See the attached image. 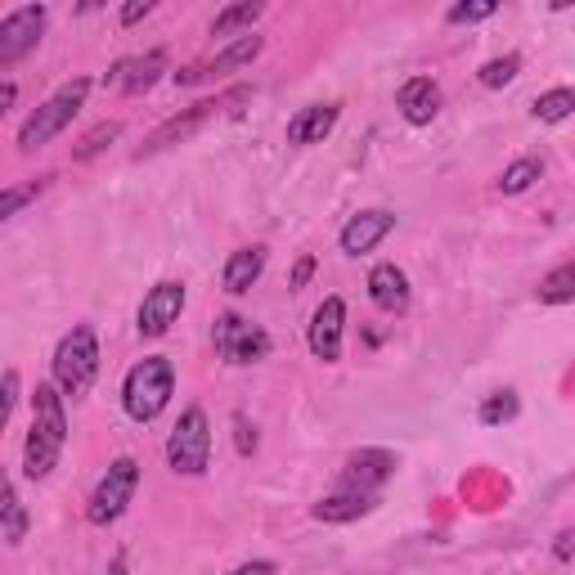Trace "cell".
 <instances>
[{
  "label": "cell",
  "instance_id": "1",
  "mask_svg": "<svg viewBox=\"0 0 575 575\" xmlns=\"http://www.w3.org/2000/svg\"><path fill=\"white\" fill-rule=\"evenodd\" d=\"M68 445V414L54 383H37L32 391V427L23 440V477L46 482L59 468V454Z\"/></svg>",
  "mask_w": 575,
  "mask_h": 575
},
{
  "label": "cell",
  "instance_id": "2",
  "mask_svg": "<svg viewBox=\"0 0 575 575\" xmlns=\"http://www.w3.org/2000/svg\"><path fill=\"white\" fill-rule=\"evenodd\" d=\"M176 396V365L167 356H145L140 365H131L127 383H122V409L136 423H153Z\"/></svg>",
  "mask_w": 575,
  "mask_h": 575
},
{
  "label": "cell",
  "instance_id": "3",
  "mask_svg": "<svg viewBox=\"0 0 575 575\" xmlns=\"http://www.w3.org/2000/svg\"><path fill=\"white\" fill-rule=\"evenodd\" d=\"M252 99V90L248 86H235V90H220V95H211V99H198L194 108H185V112H176V118H167L140 149H136V158L145 162V158H153V153H162V149H176V145H185V140H194L211 118H220L225 108H235V103H248Z\"/></svg>",
  "mask_w": 575,
  "mask_h": 575
},
{
  "label": "cell",
  "instance_id": "4",
  "mask_svg": "<svg viewBox=\"0 0 575 575\" xmlns=\"http://www.w3.org/2000/svg\"><path fill=\"white\" fill-rule=\"evenodd\" d=\"M86 95H90V81L86 77H72V81H63L32 118L19 127V149L23 153H32V149H41V145H50L59 131H68L72 127V118L86 108Z\"/></svg>",
  "mask_w": 575,
  "mask_h": 575
},
{
  "label": "cell",
  "instance_id": "5",
  "mask_svg": "<svg viewBox=\"0 0 575 575\" xmlns=\"http://www.w3.org/2000/svg\"><path fill=\"white\" fill-rule=\"evenodd\" d=\"M54 387L63 396H86L99 378V337L90 324H77L72 333L59 337V347H54Z\"/></svg>",
  "mask_w": 575,
  "mask_h": 575
},
{
  "label": "cell",
  "instance_id": "6",
  "mask_svg": "<svg viewBox=\"0 0 575 575\" xmlns=\"http://www.w3.org/2000/svg\"><path fill=\"white\" fill-rule=\"evenodd\" d=\"M167 464L180 477H202L211 464V423L202 405H189L167 436Z\"/></svg>",
  "mask_w": 575,
  "mask_h": 575
},
{
  "label": "cell",
  "instance_id": "7",
  "mask_svg": "<svg viewBox=\"0 0 575 575\" xmlns=\"http://www.w3.org/2000/svg\"><path fill=\"white\" fill-rule=\"evenodd\" d=\"M140 490V464L136 458H112L108 473L99 477V486L90 490V504H86V522L90 526H112L136 499Z\"/></svg>",
  "mask_w": 575,
  "mask_h": 575
},
{
  "label": "cell",
  "instance_id": "8",
  "mask_svg": "<svg viewBox=\"0 0 575 575\" xmlns=\"http://www.w3.org/2000/svg\"><path fill=\"white\" fill-rule=\"evenodd\" d=\"M270 333L261 328V324H252V319H244V315H220L216 319V356L225 360V365H261L266 356H270Z\"/></svg>",
  "mask_w": 575,
  "mask_h": 575
},
{
  "label": "cell",
  "instance_id": "9",
  "mask_svg": "<svg viewBox=\"0 0 575 575\" xmlns=\"http://www.w3.org/2000/svg\"><path fill=\"white\" fill-rule=\"evenodd\" d=\"M41 32H46V6H23L0 19V68H14L23 54H32L41 46Z\"/></svg>",
  "mask_w": 575,
  "mask_h": 575
},
{
  "label": "cell",
  "instance_id": "10",
  "mask_svg": "<svg viewBox=\"0 0 575 575\" xmlns=\"http://www.w3.org/2000/svg\"><path fill=\"white\" fill-rule=\"evenodd\" d=\"M396 454L391 449H356L347 458V468H341L337 486L341 490H365V495H383V486L396 477Z\"/></svg>",
  "mask_w": 575,
  "mask_h": 575
},
{
  "label": "cell",
  "instance_id": "11",
  "mask_svg": "<svg viewBox=\"0 0 575 575\" xmlns=\"http://www.w3.org/2000/svg\"><path fill=\"white\" fill-rule=\"evenodd\" d=\"M180 310H185V284H176V279L153 284V288L145 293L140 310H136L140 337H162V333H171V324L180 319Z\"/></svg>",
  "mask_w": 575,
  "mask_h": 575
},
{
  "label": "cell",
  "instance_id": "12",
  "mask_svg": "<svg viewBox=\"0 0 575 575\" xmlns=\"http://www.w3.org/2000/svg\"><path fill=\"white\" fill-rule=\"evenodd\" d=\"M341 333H347V301H341V297H324L315 306L310 333H306L315 360H324V365H337L341 360Z\"/></svg>",
  "mask_w": 575,
  "mask_h": 575
},
{
  "label": "cell",
  "instance_id": "13",
  "mask_svg": "<svg viewBox=\"0 0 575 575\" xmlns=\"http://www.w3.org/2000/svg\"><path fill=\"white\" fill-rule=\"evenodd\" d=\"M261 50H266V41L248 32V37H239V41H229L220 54H211V59H202V63L180 68V72H176V81H180V86H198V81L225 77V72H235V68H248V63H252Z\"/></svg>",
  "mask_w": 575,
  "mask_h": 575
},
{
  "label": "cell",
  "instance_id": "14",
  "mask_svg": "<svg viewBox=\"0 0 575 575\" xmlns=\"http://www.w3.org/2000/svg\"><path fill=\"white\" fill-rule=\"evenodd\" d=\"M167 72V50H145V54H131V59H118L112 72L103 77V86L122 90V95H145L162 81Z\"/></svg>",
  "mask_w": 575,
  "mask_h": 575
},
{
  "label": "cell",
  "instance_id": "15",
  "mask_svg": "<svg viewBox=\"0 0 575 575\" xmlns=\"http://www.w3.org/2000/svg\"><path fill=\"white\" fill-rule=\"evenodd\" d=\"M391 229H396V211L374 207V211H360V216H351L347 225H341L337 244H341V252H347V257H365V252H374L391 235Z\"/></svg>",
  "mask_w": 575,
  "mask_h": 575
},
{
  "label": "cell",
  "instance_id": "16",
  "mask_svg": "<svg viewBox=\"0 0 575 575\" xmlns=\"http://www.w3.org/2000/svg\"><path fill=\"white\" fill-rule=\"evenodd\" d=\"M337 118H341V103H306L297 118L288 122V145H297V149L324 145V140L333 136Z\"/></svg>",
  "mask_w": 575,
  "mask_h": 575
},
{
  "label": "cell",
  "instance_id": "17",
  "mask_svg": "<svg viewBox=\"0 0 575 575\" xmlns=\"http://www.w3.org/2000/svg\"><path fill=\"white\" fill-rule=\"evenodd\" d=\"M378 508V495H365V490H333V495H324L315 508H310V517L315 522H328V526H347V522H360V517H369Z\"/></svg>",
  "mask_w": 575,
  "mask_h": 575
},
{
  "label": "cell",
  "instance_id": "18",
  "mask_svg": "<svg viewBox=\"0 0 575 575\" xmlns=\"http://www.w3.org/2000/svg\"><path fill=\"white\" fill-rule=\"evenodd\" d=\"M396 108H400V118L409 127H427L436 112H440V86L432 77H409L396 95Z\"/></svg>",
  "mask_w": 575,
  "mask_h": 575
},
{
  "label": "cell",
  "instance_id": "19",
  "mask_svg": "<svg viewBox=\"0 0 575 575\" xmlns=\"http://www.w3.org/2000/svg\"><path fill=\"white\" fill-rule=\"evenodd\" d=\"M369 301L378 310H387V315H405L409 310V275L400 266H391V261L374 266L369 270Z\"/></svg>",
  "mask_w": 575,
  "mask_h": 575
},
{
  "label": "cell",
  "instance_id": "20",
  "mask_svg": "<svg viewBox=\"0 0 575 575\" xmlns=\"http://www.w3.org/2000/svg\"><path fill=\"white\" fill-rule=\"evenodd\" d=\"M261 270H266V248H239V252H229V261L220 270V288L244 297L261 279Z\"/></svg>",
  "mask_w": 575,
  "mask_h": 575
},
{
  "label": "cell",
  "instance_id": "21",
  "mask_svg": "<svg viewBox=\"0 0 575 575\" xmlns=\"http://www.w3.org/2000/svg\"><path fill=\"white\" fill-rule=\"evenodd\" d=\"M0 522H6V544H23L28 539V508H23L14 482H6V490H0Z\"/></svg>",
  "mask_w": 575,
  "mask_h": 575
},
{
  "label": "cell",
  "instance_id": "22",
  "mask_svg": "<svg viewBox=\"0 0 575 575\" xmlns=\"http://www.w3.org/2000/svg\"><path fill=\"white\" fill-rule=\"evenodd\" d=\"M539 301L544 306H566V301H575V261H566V266H557V270H548L544 279H539Z\"/></svg>",
  "mask_w": 575,
  "mask_h": 575
},
{
  "label": "cell",
  "instance_id": "23",
  "mask_svg": "<svg viewBox=\"0 0 575 575\" xmlns=\"http://www.w3.org/2000/svg\"><path fill=\"white\" fill-rule=\"evenodd\" d=\"M531 112H535L539 122H548V127H553V122H566L571 112H575V90H571V86L544 90V95H535V108H531Z\"/></svg>",
  "mask_w": 575,
  "mask_h": 575
},
{
  "label": "cell",
  "instance_id": "24",
  "mask_svg": "<svg viewBox=\"0 0 575 575\" xmlns=\"http://www.w3.org/2000/svg\"><path fill=\"white\" fill-rule=\"evenodd\" d=\"M266 14V6H252V0H244V6H229V10H220L216 14V23H211V37H229V32H252V23Z\"/></svg>",
  "mask_w": 575,
  "mask_h": 575
},
{
  "label": "cell",
  "instance_id": "25",
  "mask_svg": "<svg viewBox=\"0 0 575 575\" xmlns=\"http://www.w3.org/2000/svg\"><path fill=\"white\" fill-rule=\"evenodd\" d=\"M539 176H544V162H539V158H517L513 167H504V176H499V194H526Z\"/></svg>",
  "mask_w": 575,
  "mask_h": 575
},
{
  "label": "cell",
  "instance_id": "26",
  "mask_svg": "<svg viewBox=\"0 0 575 575\" xmlns=\"http://www.w3.org/2000/svg\"><path fill=\"white\" fill-rule=\"evenodd\" d=\"M517 414H522V400H517V391H495V396H486V400H482V409H477V418H482L486 427L513 423Z\"/></svg>",
  "mask_w": 575,
  "mask_h": 575
},
{
  "label": "cell",
  "instance_id": "27",
  "mask_svg": "<svg viewBox=\"0 0 575 575\" xmlns=\"http://www.w3.org/2000/svg\"><path fill=\"white\" fill-rule=\"evenodd\" d=\"M118 136H122V127H118V122H99V127H90V131L81 136V145L72 149V158H77V162H90V158H99V153H103L112 140H118Z\"/></svg>",
  "mask_w": 575,
  "mask_h": 575
},
{
  "label": "cell",
  "instance_id": "28",
  "mask_svg": "<svg viewBox=\"0 0 575 575\" xmlns=\"http://www.w3.org/2000/svg\"><path fill=\"white\" fill-rule=\"evenodd\" d=\"M517 72H522V54H504V59H490V63H482L477 81H482L486 90H499V86L517 81Z\"/></svg>",
  "mask_w": 575,
  "mask_h": 575
},
{
  "label": "cell",
  "instance_id": "29",
  "mask_svg": "<svg viewBox=\"0 0 575 575\" xmlns=\"http://www.w3.org/2000/svg\"><path fill=\"white\" fill-rule=\"evenodd\" d=\"M495 14H499V0H473V6H449L445 23H482V19H495Z\"/></svg>",
  "mask_w": 575,
  "mask_h": 575
},
{
  "label": "cell",
  "instance_id": "30",
  "mask_svg": "<svg viewBox=\"0 0 575 575\" xmlns=\"http://www.w3.org/2000/svg\"><path fill=\"white\" fill-rule=\"evenodd\" d=\"M46 189V180H32V185H23V189H6V194H0V220H10L28 198H37Z\"/></svg>",
  "mask_w": 575,
  "mask_h": 575
},
{
  "label": "cell",
  "instance_id": "31",
  "mask_svg": "<svg viewBox=\"0 0 575 575\" xmlns=\"http://www.w3.org/2000/svg\"><path fill=\"white\" fill-rule=\"evenodd\" d=\"M149 14H153V0H131V6L122 10V28H131V23H140Z\"/></svg>",
  "mask_w": 575,
  "mask_h": 575
},
{
  "label": "cell",
  "instance_id": "32",
  "mask_svg": "<svg viewBox=\"0 0 575 575\" xmlns=\"http://www.w3.org/2000/svg\"><path fill=\"white\" fill-rule=\"evenodd\" d=\"M310 275H315V257H297V266H293V279H288V288H306V284H310Z\"/></svg>",
  "mask_w": 575,
  "mask_h": 575
},
{
  "label": "cell",
  "instance_id": "33",
  "mask_svg": "<svg viewBox=\"0 0 575 575\" xmlns=\"http://www.w3.org/2000/svg\"><path fill=\"white\" fill-rule=\"evenodd\" d=\"M229 575H279V566H275V562H266V557H257V562H244V566H235Z\"/></svg>",
  "mask_w": 575,
  "mask_h": 575
},
{
  "label": "cell",
  "instance_id": "34",
  "mask_svg": "<svg viewBox=\"0 0 575 575\" xmlns=\"http://www.w3.org/2000/svg\"><path fill=\"white\" fill-rule=\"evenodd\" d=\"M14 405H19V374L10 369V374H6V418L14 414Z\"/></svg>",
  "mask_w": 575,
  "mask_h": 575
},
{
  "label": "cell",
  "instance_id": "35",
  "mask_svg": "<svg viewBox=\"0 0 575 575\" xmlns=\"http://www.w3.org/2000/svg\"><path fill=\"white\" fill-rule=\"evenodd\" d=\"M235 427H239V454H252L257 449V432H248V418H235Z\"/></svg>",
  "mask_w": 575,
  "mask_h": 575
},
{
  "label": "cell",
  "instance_id": "36",
  "mask_svg": "<svg viewBox=\"0 0 575 575\" xmlns=\"http://www.w3.org/2000/svg\"><path fill=\"white\" fill-rule=\"evenodd\" d=\"M553 553H557V562H571V553H575V535H571V531H566V535H557V548H553Z\"/></svg>",
  "mask_w": 575,
  "mask_h": 575
},
{
  "label": "cell",
  "instance_id": "37",
  "mask_svg": "<svg viewBox=\"0 0 575 575\" xmlns=\"http://www.w3.org/2000/svg\"><path fill=\"white\" fill-rule=\"evenodd\" d=\"M19 99V90H14V81H6V90H0V108H10Z\"/></svg>",
  "mask_w": 575,
  "mask_h": 575
},
{
  "label": "cell",
  "instance_id": "38",
  "mask_svg": "<svg viewBox=\"0 0 575 575\" xmlns=\"http://www.w3.org/2000/svg\"><path fill=\"white\" fill-rule=\"evenodd\" d=\"M108 575H127V557L118 553V557H112V566H108Z\"/></svg>",
  "mask_w": 575,
  "mask_h": 575
}]
</instances>
